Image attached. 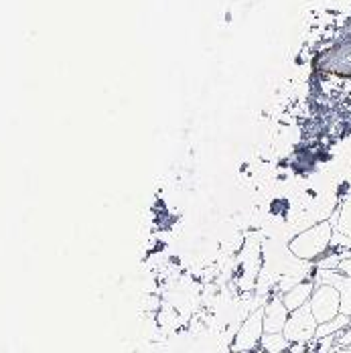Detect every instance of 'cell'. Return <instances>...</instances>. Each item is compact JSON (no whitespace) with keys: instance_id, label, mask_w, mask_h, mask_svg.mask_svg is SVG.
Returning <instances> with one entry per match:
<instances>
[{"instance_id":"cell-8","label":"cell","mask_w":351,"mask_h":353,"mask_svg":"<svg viewBox=\"0 0 351 353\" xmlns=\"http://www.w3.org/2000/svg\"><path fill=\"white\" fill-rule=\"evenodd\" d=\"M260 352L288 353L290 352V341L284 337V333H264V337L260 341Z\"/></svg>"},{"instance_id":"cell-10","label":"cell","mask_w":351,"mask_h":353,"mask_svg":"<svg viewBox=\"0 0 351 353\" xmlns=\"http://www.w3.org/2000/svg\"><path fill=\"white\" fill-rule=\"evenodd\" d=\"M288 353H319V352H317L313 343H309V345H290V352Z\"/></svg>"},{"instance_id":"cell-12","label":"cell","mask_w":351,"mask_h":353,"mask_svg":"<svg viewBox=\"0 0 351 353\" xmlns=\"http://www.w3.org/2000/svg\"><path fill=\"white\" fill-rule=\"evenodd\" d=\"M329 353H351L350 347H335L333 352H329Z\"/></svg>"},{"instance_id":"cell-6","label":"cell","mask_w":351,"mask_h":353,"mask_svg":"<svg viewBox=\"0 0 351 353\" xmlns=\"http://www.w3.org/2000/svg\"><path fill=\"white\" fill-rule=\"evenodd\" d=\"M313 290H315V283L311 279L309 281H301L299 284H294L292 288H288L286 292H282V303H284V307L290 313L292 311H299V309H303V307L309 305Z\"/></svg>"},{"instance_id":"cell-4","label":"cell","mask_w":351,"mask_h":353,"mask_svg":"<svg viewBox=\"0 0 351 353\" xmlns=\"http://www.w3.org/2000/svg\"><path fill=\"white\" fill-rule=\"evenodd\" d=\"M309 309L319 325L337 317L341 313V299L337 288L327 283L315 284V290L309 301Z\"/></svg>"},{"instance_id":"cell-5","label":"cell","mask_w":351,"mask_h":353,"mask_svg":"<svg viewBox=\"0 0 351 353\" xmlns=\"http://www.w3.org/2000/svg\"><path fill=\"white\" fill-rule=\"evenodd\" d=\"M262 309H264V331L266 333H282L290 311L284 307L281 292H274L272 296H268V301L264 303Z\"/></svg>"},{"instance_id":"cell-3","label":"cell","mask_w":351,"mask_h":353,"mask_svg":"<svg viewBox=\"0 0 351 353\" xmlns=\"http://www.w3.org/2000/svg\"><path fill=\"white\" fill-rule=\"evenodd\" d=\"M317 327L319 323L313 317L309 305L299 309V311H292L288 315V321H286V327H284V337L290 341V345H309L315 341L317 335Z\"/></svg>"},{"instance_id":"cell-11","label":"cell","mask_w":351,"mask_h":353,"mask_svg":"<svg viewBox=\"0 0 351 353\" xmlns=\"http://www.w3.org/2000/svg\"><path fill=\"white\" fill-rule=\"evenodd\" d=\"M337 272H341V274H345V276H351V256L339 262V266H337Z\"/></svg>"},{"instance_id":"cell-7","label":"cell","mask_w":351,"mask_h":353,"mask_svg":"<svg viewBox=\"0 0 351 353\" xmlns=\"http://www.w3.org/2000/svg\"><path fill=\"white\" fill-rule=\"evenodd\" d=\"M331 223H333L335 232L351 238V193L343 197V201H341L339 210L335 213V217L331 219Z\"/></svg>"},{"instance_id":"cell-9","label":"cell","mask_w":351,"mask_h":353,"mask_svg":"<svg viewBox=\"0 0 351 353\" xmlns=\"http://www.w3.org/2000/svg\"><path fill=\"white\" fill-rule=\"evenodd\" d=\"M337 347H350L351 350V325L345 327L341 333H337Z\"/></svg>"},{"instance_id":"cell-2","label":"cell","mask_w":351,"mask_h":353,"mask_svg":"<svg viewBox=\"0 0 351 353\" xmlns=\"http://www.w3.org/2000/svg\"><path fill=\"white\" fill-rule=\"evenodd\" d=\"M264 309L258 307L248 315L238 333L234 335L232 341V352L234 353H254L256 350H260V341L264 337Z\"/></svg>"},{"instance_id":"cell-1","label":"cell","mask_w":351,"mask_h":353,"mask_svg":"<svg viewBox=\"0 0 351 353\" xmlns=\"http://www.w3.org/2000/svg\"><path fill=\"white\" fill-rule=\"evenodd\" d=\"M333 234H335V228H333L331 219L317 221L315 225L297 234L288 242V250L301 262H319L329 252Z\"/></svg>"}]
</instances>
